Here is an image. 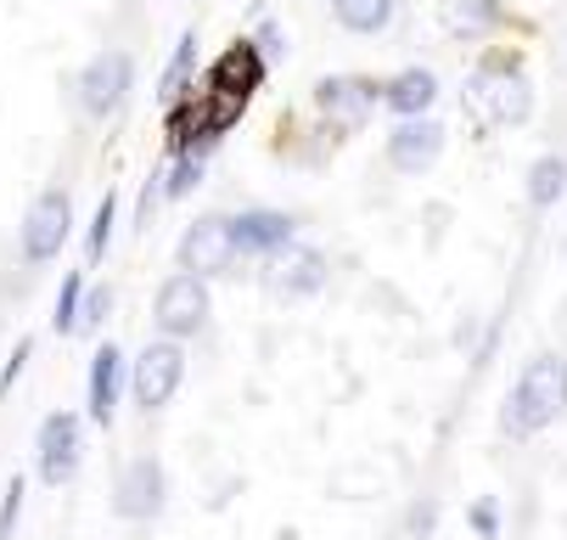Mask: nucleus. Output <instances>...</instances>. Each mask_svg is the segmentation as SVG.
Here are the masks:
<instances>
[{
	"label": "nucleus",
	"mask_w": 567,
	"mask_h": 540,
	"mask_svg": "<svg viewBox=\"0 0 567 540\" xmlns=\"http://www.w3.org/2000/svg\"><path fill=\"white\" fill-rule=\"evenodd\" d=\"M79 456H85V422L79 411H51L34 434V461H40V479L51 490H62L79 473Z\"/></svg>",
	"instance_id": "39448f33"
},
{
	"label": "nucleus",
	"mask_w": 567,
	"mask_h": 540,
	"mask_svg": "<svg viewBox=\"0 0 567 540\" xmlns=\"http://www.w3.org/2000/svg\"><path fill=\"white\" fill-rule=\"evenodd\" d=\"M164 496H169V479H164V468H157L152 456H135L130 468H124V479H118L113 512H118V518H130V523H146V518H157V512H164Z\"/></svg>",
	"instance_id": "9d476101"
},
{
	"label": "nucleus",
	"mask_w": 567,
	"mask_h": 540,
	"mask_svg": "<svg viewBox=\"0 0 567 540\" xmlns=\"http://www.w3.org/2000/svg\"><path fill=\"white\" fill-rule=\"evenodd\" d=\"M439 102V73L433 68H399L393 80L382 85V108L393 119H422Z\"/></svg>",
	"instance_id": "2eb2a0df"
},
{
	"label": "nucleus",
	"mask_w": 567,
	"mask_h": 540,
	"mask_svg": "<svg viewBox=\"0 0 567 540\" xmlns=\"http://www.w3.org/2000/svg\"><path fill=\"white\" fill-rule=\"evenodd\" d=\"M254 45H259V51H265V57H276V51H281V29H276V23H265V29H259V40H254Z\"/></svg>",
	"instance_id": "cd10ccee"
},
{
	"label": "nucleus",
	"mask_w": 567,
	"mask_h": 540,
	"mask_svg": "<svg viewBox=\"0 0 567 540\" xmlns=\"http://www.w3.org/2000/svg\"><path fill=\"white\" fill-rule=\"evenodd\" d=\"M79 304H85V276L68 271L62 276V293H56V310H51V327L62 338H79Z\"/></svg>",
	"instance_id": "aec40b11"
},
{
	"label": "nucleus",
	"mask_w": 567,
	"mask_h": 540,
	"mask_svg": "<svg viewBox=\"0 0 567 540\" xmlns=\"http://www.w3.org/2000/svg\"><path fill=\"white\" fill-rule=\"evenodd\" d=\"M124 377H130L124 349H118V344H96V355H91V383H85V406H91V422H96V428H113Z\"/></svg>",
	"instance_id": "f8f14e48"
},
{
	"label": "nucleus",
	"mask_w": 567,
	"mask_h": 540,
	"mask_svg": "<svg viewBox=\"0 0 567 540\" xmlns=\"http://www.w3.org/2000/svg\"><path fill=\"white\" fill-rule=\"evenodd\" d=\"M561 411H567V360L550 355V349H539V355L517 371V383H512L506 411H501V428H506L512 439H534V434H545Z\"/></svg>",
	"instance_id": "f257e3e1"
},
{
	"label": "nucleus",
	"mask_w": 567,
	"mask_h": 540,
	"mask_svg": "<svg viewBox=\"0 0 567 540\" xmlns=\"http://www.w3.org/2000/svg\"><path fill=\"white\" fill-rule=\"evenodd\" d=\"M29 355H34V344L23 338V344L12 349V360H7V371H0V400H7V395L18 389V377H23V366H29Z\"/></svg>",
	"instance_id": "a878e982"
},
{
	"label": "nucleus",
	"mask_w": 567,
	"mask_h": 540,
	"mask_svg": "<svg viewBox=\"0 0 567 540\" xmlns=\"http://www.w3.org/2000/svg\"><path fill=\"white\" fill-rule=\"evenodd\" d=\"M332 18L349 34H382L393 23V0H332Z\"/></svg>",
	"instance_id": "a211bd4d"
},
{
	"label": "nucleus",
	"mask_w": 567,
	"mask_h": 540,
	"mask_svg": "<svg viewBox=\"0 0 567 540\" xmlns=\"http://www.w3.org/2000/svg\"><path fill=\"white\" fill-rule=\"evenodd\" d=\"M68 237H73V197H68L62 186H45V192L29 203L23 225H18V248H23L29 265H51V259L68 248Z\"/></svg>",
	"instance_id": "7ed1b4c3"
},
{
	"label": "nucleus",
	"mask_w": 567,
	"mask_h": 540,
	"mask_svg": "<svg viewBox=\"0 0 567 540\" xmlns=\"http://www.w3.org/2000/svg\"><path fill=\"white\" fill-rule=\"evenodd\" d=\"M472 102H477V113L489 119V124H528V113H534V85L523 80V73H512V68H483L477 80H472Z\"/></svg>",
	"instance_id": "1a4fd4ad"
},
{
	"label": "nucleus",
	"mask_w": 567,
	"mask_h": 540,
	"mask_svg": "<svg viewBox=\"0 0 567 540\" xmlns=\"http://www.w3.org/2000/svg\"><path fill=\"white\" fill-rule=\"evenodd\" d=\"M23 496H29V485H23V479H12V485H7V496H0V540H12V534H18Z\"/></svg>",
	"instance_id": "393cba45"
},
{
	"label": "nucleus",
	"mask_w": 567,
	"mask_h": 540,
	"mask_svg": "<svg viewBox=\"0 0 567 540\" xmlns=\"http://www.w3.org/2000/svg\"><path fill=\"white\" fill-rule=\"evenodd\" d=\"M472 529H477L483 540H495V529H501V512H495V501H477V507H472Z\"/></svg>",
	"instance_id": "bb28decb"
},
{
	"label": "nucleus",
	"mask_w": 567,
	"mask_h": 540,
	"mask_svg": "<svg viewBox=\"0 0 567 540\" xmlns=\"http://www.w3.org/2000/svg\"><path fill=\"white\" fill-rule=\"evenodd\" d=\"M388 170L393 175H427L439 159H444V124L433 119V113H422V119H399L393 130H388Z\"/></svg>",
	"instance_id": "6e6552de"
},
{
	"label": "nucleus",
	"mask_w": 567,
	"mask_h": 540,
	"mask_svg": "<svg viewBox=\"0 0 567 540\" xmlns=\"http://www.w3.org/2000/svg\"><path fill=\"white\" fill-rule=\"evenodd\" d=\"M495 23V0H444V29L450 34H483Z\"/></svg>",
	"instance_id": "6ab92c4d"
},
{
	"label": "nucleus",
	"mask_w": 567,
	"mask_h": 540,
	"mask_svg": "<svg viewBox=\"0 0 567 540\" xmlns=\"http://www.w3.org/2000/svg\"><path fill=\"white\" fill-rule=\"evenodd\" d=\"M181 383H186V349H181V338H152L130 360V395H135V406L146 417L164 411L181 395Z\"/></svg>",
	"instance_id": "f03ea898"
},
{
	"label": "nucleus",
	"mask_w": 567,
	"mask_h": 540,
	"mask_svg": "<svg viewBox=\"0 0 567 540\" xmlns=\"http://www.w3.org/2000/svg\"><path fill=\"white\" fill-rule=\"evenodd\" d=\"M230 231H236L241 259H248V254H276V248H287V243L298 237V220L281 214V208H241V214H230Z\"/></svg>",
	"instance_id": "ddd939ff"
},
{
	"label": "nucleus",
	"mask_w": 567,
	"mask_h": 540,
	"mask_svg": "<svg viewBox=\"0 0 567 540\" xmlns=\"http://www.w3.org/2000/svg\"><path fill=\"white\" fill-rule=\"evenodd\" d=\"M265 282H270V293H281V298H309V293L327 287V254H320V248H298V243H287V248H276V254H270Z\"/></svg>",
	"instance_id": "9b49d317"
},
{
	"label": "nucleus",
	"mask_w": 567,
	"mask_h": 540,
	"mask_svg": "<svg viewBox=\"0 0 567 540\" xmlns=\"http://www.w3.org/2000/svg\"><path fill=\"white\" fill-rule=\"evenodd\" d=\"M130 85H135L130 51H96V57L85 62V73H79V108H85L91 119H113V113L124 108Z\"/></svg>",
	"instance_id": "0eeeda50"
},
{
	"label": "nucleus",
	"mask_w": 567,
	"mask_h": 540,
	"mask_svg": "<svg viewBox=\"0 0 567 540\" xmlns=\"http://www.w3.org/2000/svg\"><path fill=\"white\" fill-rule=\"evenodd\" d=\"M113 214H118V197L107 192L102 203H96V220H91V265L107 254V243H113Z\"/></svg>",
	"instance_id": "5701e85b"
},
{
	"label": "nucleus",
	"mask_w": 567,
	"mask_h": 540,
	"mask_svg": "<svg viewBox=\"0 0 567 540\" xmlns=\"http://www.w3.org/2000/svg\"><path fill=\"white\" fill-rule=\"evenodd\" d=\"M192 62H197V34H181V45H175V62H169V73H164V96H181L186 73H192Z\"/></svg>",
	"instance_id": "4be33fe9"
},
{
	"label": "nucleus",
	"mask_w": 567,
	"mask_h": 540,
	"mask_svg": "<svg viewBox=\"0 0 567 540\" xmlns=\"http://www.w3.org/2000/svg\"><path fill=\"white\" fill-rule=\"evenodd\" d=\"M208 276H192V271H175V276H164V287H157V298H152V322H157V333L164 338H197L203 327H208Z\"/></svg>",
	"instance_id": "20e7f679"
},
{
	"label": "nucleus",
	"mask_w": 567,
	"mask_h": 540,
	"mask_svg": "<svg viewBox=\"0 0 567 540\" xmlns=\"http://www.w3.org/2000/svg\"><path fill=\"white\" fill-rule=\"evenodd\" d=\"M175 259H181V271H192V276H225V271H236L241 248H236L230 220H225V214H203L197 225H186Z\"/></svg>",
	"instance_id": "423d86ee"
},
{
	"label": "nucleus",
	"mask_w": 567,
	"mask_h": 540,
	"mask_svg": "<svg viewBox=\"0 0 567 540\" xmlns=\"http://www.w3.org/2000/svg\"><path fill=\"white\" fill-rule=\"evenodd\" d=\"M113 310V293L107 287H85V304H79V333H96Z\"/></svg>",
	"instance_id": "b1692460"
},
{
	"label": "nucleus",
	"mask_w": 567,
	"mask_h": 540,
	"mask_svg": "<svg viewBox=\"0 0 567 540\" xmlns=\"http://www.w3.org/2000/svg\"><path fill=\"white\" fill-rule=\"evenodd\" d=\"M528 203L534 208H556L561 197H567V159H556V152H545V159H534L528 164Z\"/></svg>",
	"instance_id": "f3484780"
},
{
	"label": "nucleus",
	"mask_w": 567,
	"mask_h": 540,
	"mask_svg": "<svg viewBox=\"0 0 567 540\" xmlns=\"http://www.w3.org/2000/svg\"><path fill=\"white\" fill-rule=\"evenodd\" d=\"M157 181H164V197H186L197 181H203V152H175V164H169V175H157Z\"/></svg>",
	"instance_id": "412c9836"
},
{
	"label": "nucleus",
	"mask_w": 567,
	"mask_h": 540,
	"mask_svg": "<svg viewBox=\"0 0 567 540\" xmlns=\"http://www.w3.org/2000/svg\"><path fill=\"white\" fill-rule=\"evenodd\" d=\"M259 80H265V51L254 45V40H236L219 62H214V91H225V96H241L248 102L254 91H259Z\"/></svg>",
	"instance_id": "dca6fc26"
},
{
	"label": "nucleus",
	"mask_w": 567,
	"mask_h": 540,
	"mask_svg": "<svg viewBox=\"0 0 567 540\" xmlns=\"http://www.w3.org/2000/svg\"><path fill=\"white\" fill-rule=\"evenodd\" d=\"M377 102H382V85H371V80H349V73H338V80H320V85H315V108L327 113V119H338V124H360Z\"/></svg>",
	"instance_id": "4468645a"
}]
</instances>
